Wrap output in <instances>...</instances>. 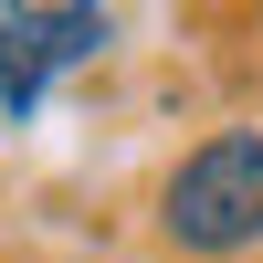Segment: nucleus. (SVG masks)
Returning a JSON list of instances; mask_svg holds the SVG:
<instances>
[{
	"label": "nucleus",
	"instance_id": "f03ea898",
	"mask_svg": "<svg viewBox=\"0 0 263 263\" xmlns=\"http://www.w3.org/2000/svg\"><path fill=\"white\" fill-rule=\"evenodd\" d=\"M105 32H116L105 0H0V116L21 126L63 74L105 53Z\"/></svg>",
	"mask_w": 263,
	"mask_h": 263
},
{
	"label": "nucleus",
	"instance_id": "f257e3e1",
	"mask_svg": "<svg viewBox=\"0 0 263 263\" xmlns=\"http://www.w3.org/2000/svg\"><path fill=\"white\" fill-rule=\"evenodd\" d=\"M158 232L190 263L263 253V126H211L179 168L158 179Z\"/></svg>",
	"mask_w": 263,
	"mask_h": 263
}]
</instances>
